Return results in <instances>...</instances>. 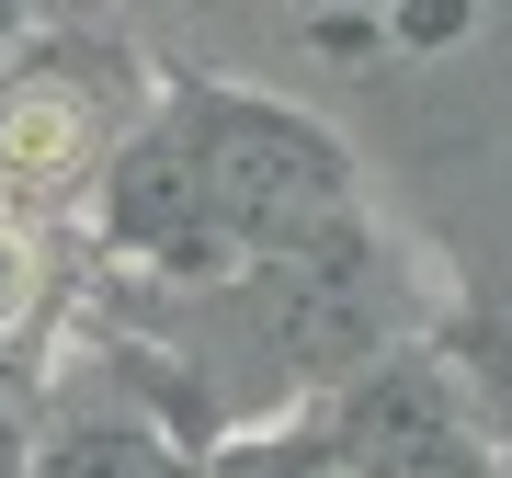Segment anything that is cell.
Wrapping results in <instances>:
<instances>
[{
	"label": "cell",
	"mask_w": 512,
	"mask_h": 478,
	"mask_svg": "<svg viewBox=\"0 0 512 478\" xmlns=\"http://www.w3.org/2000/svg\"><path fill=\"white\" fill-rule=\"evenodd\" d=\"M35 478H194L171 444H148V433H126V422H80V433H57L46 444V467Z\"/></svg>",
	"instance_id": "obj_3"
},
{
	"label": "cell",
	"mask_w": 512,
	"mask_h": 478,
	"mask_svg": "<svg viewBox=\"0 0 512 478\" xmlns=\"http://www.w3.org/2000/svg\"><path fill=\"white\" fill-rule=\"evenodd\" d=\"M92 160V114L69 80H12L0 92V194H46Z\"/></svg>",
	"instance_id": "obj_2"
},
{
	"label": "cell",
	"mask_w": 512,
	"mask_h": 478,
	"mask_svg": "<svg viewBox=\"0 0 512 478\" xmlns=\"http://www.w3.org/2000/svg\"><path fill=\"white\" fill-rule=\"evenodd\" d=\"M342 467L353 478H478V410L444 365H376L342 399Z\"/></svg>",
	"instance_id": "obj_1"
},
{
	"label": "cell",
	"mask_w": 512,
	"mask_h": 478,
	"mask_svg": "<svg viewBox=\"0 0 512 478\" xmlns=\"http://www.w3.org/2000/svg\"><path fill=\"white\" fill-rule=\"evenodd\" d=\"M35 285H46V262H35V239H23L12 217H0V342L35 319Z\"/></svg>",
	"instance_id": "obj_4"
},
{
	"label": "cell",
	"mask_w": 512,
	"mask_h": 478,
	"mask_svg": "<svg viewBox=\"0 0 512 478\" xmlns=\"http://www.w3.org/2000/svg\"><path fill=\"white\" fill-rule=\"evenodd\" d=\"M0 23H23V0H0Z\"/></svg>",
	"instance_id": "obj_6"
},
{
	"label": "cell",
	"mask_w": 512,
	"mask_h": 478,
	"mask_svg": "<svg viewBox=\"0 0 512 478\" xmlns=\"http://www.w3.org/2000/svg\"><path fill=\"white\" fill-rule=\"evenodd\" d=\"M399 12H410V23H399L410 46H444V35H456V23H467V0H399Z\"/></svg>",
	"instance_id": "obj_5"
}]
</instances>
